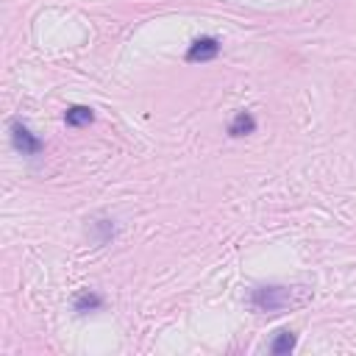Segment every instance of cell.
Returning a JSON list of instances; mask_svg holds the SVG:
<instances>
[{"mask_svg": "<svg viewBox=\"0 0 356 356\" xmlns=\"http://www.w3.org/2000/svg\"><path fill=\"white\" fill-rule=\"evenodd\" d=\"M303 300L306 295H298L295 286H284V284H261L250 292V306L261 314H281Z\"/></svg>", "mask_w": 356, "mask_h": 356, "instance_id": "6da1fadb", "label": "cell"}, {"mask_svg": "<svg viewBox=\"0 0 356 356\" xmlns=\"http://www.w3.org/2000/svg\"><path fill=\"white\" fill-rule=\"evenodd\" d=\"M8 134H11V145H14V150L19 153V156H39L42 150H44V142L22 122V120H11L8 122Z\"/></svg>", "mask_w": 356, "mask_h": 356, "instance_id": "7a4b0ae2", "label": "cell"}, {"mask_svg": "<svg viewBox=\"0 0 356 356\" xmlns=\"http://www.w3.org/2000/svg\"><path fill=\"white\" fill-rule=\"evenodd\" d=\"M220 50H222V44H220L217 36H197V39L189 44V50H186V61H189V64H203V61L217 58Z\"/></svg>", "mask_w": 356, "mask_h": 356, "instance_id": "3957f363", "label": "cell"}, {"mask_svg": "<svg viewBox=\"0 0 356 356\" xmlns=\"http://www.w3.org/2000/svg\"><path fill=\"white\" fill-rule=\"evenodd\" d=\"M72 309H75L78 314L97 312V309H103V295L95 292V289H81V292H75V298H72Z\"/></svg>", "mask_w": 356, "mask_h": 356, "instance_id": "277c9868", "label": "cell"}, {"mask_svg": "<svg viewBox=\"0 0 356 356\" xmlns=\"http://www.w3.org/2000/svg\"><path fill=\"white\" fill-rule=\"evenodd\" d=\"M295 345H298V334L289 331V328H281V331H275V337L270 339L267 348H270L273 356H286V353L295 350Z\"/></svg>", "mask_w": 356, "mask_h": 356, "instance_id": "5b68a950", "label": "cell"}, {"mask_svg": "<svg viewBox=\"0 0 356 356\" xmlns=\"http://www.w3.org/2000/svg\"><path fill=\"white\" fill-rule=\"evenodd\" d=\"M253 131H256V117H253L250 111H236L234 120L228 122V136H234V139L248 136V134H253Z\"/></svg>", "mask_w": 356, "mask_h": 356, "instance_id": "8992f818", "label": "cell"}, {"mask_svg": "<svg viewBox=\"0 0 356 356\" xmlns=\"http://www.w3.org/2000/svg\"><path fill=\"white\" fill-rule=\"evenodd\" d=\"M89 228H92V242L95 245H108L114 239V220H108V217H95Z\"/></svg>", "mask_w": 356, "mask_h": 356, "instance_id": "52a82bcc", "label": "cell"}, {"mask_svg": "<svg viewBox=\"0 0 356 356\" xmlns=\"http://www.w3.org/2000/svg\"><path fill=\"white\" fill-rule=\"evenodd\" d=\"M95 120V111L89 108V106H70L67 111H64V122L70 125V128H83V125H89Z\"/></svg>", "mask_w": 356, "mask_h": 356, "instance_id": "ba28073f", "label": "cell"}]
</instances>
